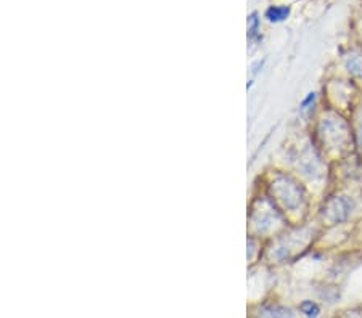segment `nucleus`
Masks as SVG:
<instances>
[{
	"instance_id": "nucleus-6",
	"label": "nucleus",
	"mask_w": 362,
	"mask_h": 318,
	"mask_svg": "<svg viewBox=\"0 0 362 318\" xmlns=\"http://www.w3.org/2000/svg\"><path fill=\"white\" fill-rule=\"evenodd\" d=\"M300 310L305 314L307 318H316L317 315H319V306L316 304V302L312 301H305L303 304L300 306Z\"/></svg>"
},
{
	"instance_id": "nucleus-4",
	"label": "nucleus",
	"mask_w": 362,
	"mask_h": 318,
	"mask_svg": "<svg viewBox=\"0 0 362 318\" xmlns=\"http://www.w3.org/2000/svg\"><path fill=\"white\" fill-rule=\"evenodd\" d=\"M259 318H293V314L290 309H285V307L271 306V307H266V309H263Z\"/></svg>"
},
{
	"instance_id": "nucleus-5",
	"label": "nucleus",
	"mask_w": 362,
	"mask_h": 318,
	"mask_svg": "<svg viewBox=\"0 0 362 318\" xmlns=\"http://www.w3.org/2000/svg\"><path fill=\"white\" fill-rule=\"evenodd\" d=\"M290 13V8L287 7H271L266 12V17L269 18V21H283Z\"/></svg>"
},
{
	"instance_id": "nucleus-7",
	"label": "nucleus",
	"mask_w": 362,
	"mask_h": 318,
	"mask_svg": "<svg viewBox=\"0 0 362 318\" xmlns=\"http://www.w3.org/2000/svg\"><path fill=\"white\" fill-rule=\"evenodd\" d=\"M336 318H362V310H346V312H341L340 315H336Z\"/></svg>"
},
{
	"instance_id": "nucleus-3",
	"label": "nucleus",
	"mask_w": 362,
	"mask_h": 318,
	"mask_svg": "<svg viewBox=\"0 0 362 318\" xmlns=\"http://www.w3.org/2000/svg\"><path fill=\"white\" fill-rule=\"evenodd\" d=\"M345 66L351 76L362 79V53H351V55L346 58Z\"/></svg>"
},
{
	"instance_id": "nucleus-2",
	"label": "nucleus",
	"mask_w": 362,
	"mask_h": 318,
	"mask_svg": "<svg viewBox=\"0 0 362 318\" xmlns=\"http://www.w3.org/2000/svg\"><path fill=\"white\" fill-rule=\"evenodd\" d=\"M351 211H353V203L350 198L335 197L325 203L324 209H322V219L329 225H336L348 219Z\"/></svg>"
},
{
	"instance_id": "nucleus-1",
	"label": "nucleus",
	"mask_w": 362,
	"mask_h": 318,
	"mask_svg": "<svg viewBox=\"0 0 362 318\" xmlns=\"http://www.w3.org/2000/svg\"><path fill=\"white\" fill-rule=\"evenodd\" d=\"M272 195L277 203H280L285 209L300 208L303 201V190L295 180L288 177H280L272 183Z\"/></svg>"
}]
</instances>
